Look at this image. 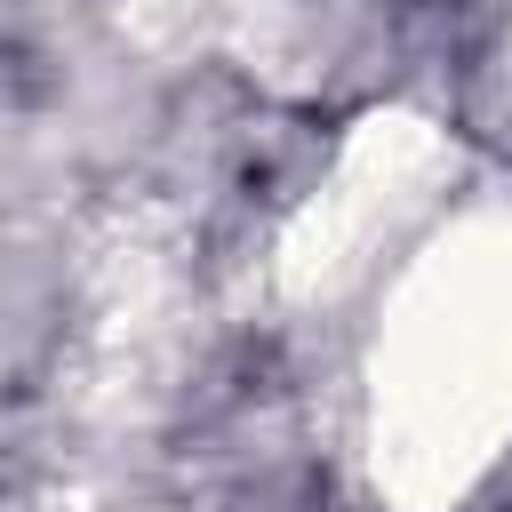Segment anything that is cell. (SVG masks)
<instances>
[{"mask_svg": "<svg viewBox=\"0 0 512 512\" xmlns=\"http://www.w3.org/2000/svg\"><path fill=\"white\" fill-rule=\"evenodd\" d=\"M336 448L376 512H472L512 472V184L456 176L320 320Z\"/></svg>", "mask_w": 512, "mask_h": 512, "instance_id": "obj_1", "label": "cell"}]
</instances>
